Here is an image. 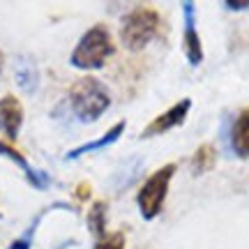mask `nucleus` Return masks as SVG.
I'll return each mask as SVG.
<instances>
[{"label":"nucleus","mask_w":249,"mask_h":249,"mask_svg":"<svg viewBox=\"0 0 249 249\" xmlns=\"http://www.w3.org/2000/svg\"><path fill=\"white\" fill-rule=\"evenodd\" d=\"M189 108H192V99L182 97L178 104H173L166 113H161V116H157L152 123H148V127L141 132V139H152V136H160V134L169 132L173 127H180V124L185 123Z\"/></svg>","instance_id":"nucleus-5"},{"label":"nucleus","mask_w":249,"mask_h":249,"mask_svg":"<svg viewBox=\"0 0 249 249\" xmlns=\"http://www.w3.org/2000/svg\"><path fill=\"white\" fill-rule=\"evenodd\" d=\"M173 173H176V164H166V166L155 171L150 178L145 180V185L141 187V192L136 196V203H139V210H141L143 219L150 222V219H155L161 213Z\"/></svg>","instance_id":"nucleus-4"},{"label":"nucleus","mask_w":249,"mask_h":249,"mask_svg":"<svg viewBox=\"0 0 249 249\" xmlns=\"http://www.w3.org/2000/svg\"><path fill=\"white\" fill-rule=\"evenodd\" d=\"M231 145L238 157H249V108H245L233 123Z\"/></svg>","instance_id":"nucleus-11"},{"label":"nucleus","mask_w":249,"mask_h":249,"mask_svg":"<svg viewBox=\"0 0 249 249\" xmlns=\"http://www.w3.org/2000/svg\"><path fill=\"white\" fill-rule=\"evenodd\" d=\"M104 214H107V203L104 201L92 203V208L88 213V226L97 238H104V233H107V217Z\"/></svg>","instance_id":"nucleus-13"},{"label":"nucleus","mask_w":249,"mask_h":249,"mask_svg":"<svg viewBox=\"0 0 249 249\" xmlns=\"http://www.w3.org/2000/svg\"><path fill=\"white\" fill-rule=\"evenodd\" d=\"M113 51H116V46H113L108 28L97 23L90 30H86V35L81 37L79 44L74 46L70 62L76 70H99L113 55Z\"/></svg>","instance_id":"nucleus-1"},{"label":"nucleus","mask_w":249,"mask_h":249,"mask_svg":"<svg viewBox=\"0 0 249 249\" xmlns=\"http://www.w3.org/2000/svg\"><path fill=\"white\" fill-rule=\"evenodd\" d=\"M157 28H160V12H155L152 7H136L123 18L120 39L124 49L141 51L155 39Z\"/></svg>","instance_id":"nucleus-3"},{"label":"nucleus","mask_w":249,"mask_h":249,"mask_svg":"<svg viewBox=\"0 0 249 249\" xmlns=\"http://www.w3.org/2000/svg\"><path fill=\"white\" fill-rule=\"evenodd\" d=\"M95 249H124V233H111L99 238V242L95 245Z\"/></svg>","instance_id":"nucleus-14"},{"label":"nucleus","mask_w":249,"mask_h":249,"mask_svg":"<svg viewBox=\"0 0 249 249\" xmlns=\"http://www.w3.org/2000/svg\"><path fill=\"white\" fill-rule=\"evenodd\" d=\"M182 17H185V35H182V46H185L187 60L192 67L203 62V46L196 33V17H194V2H182Z\"/></svg>","instance_id":"nucleus-6"},{"label":"nucleus","mask_w":249,"mask_h":249,"mask_svg":"<svg viewBox=\"0 0 249 249\" xmlns=\"http://www.w3.org/2000/svg\"><path fill=\"white\" fill-rule=\"evenodd\" d=\"M214 161H217L214 148L210 143H203V145L194 152V157H192V173H194V176H203V173H208L210 169H214Z\"/></svg>","instance_id":"nucleus-12"},{"label":"nucleus","mask_w":249,"mask_h":249,"mask_svg":"<svg viewBox=\"0 0 249 249\" xmlns=\"http://www.w3.org/2000/svg\"><path fill=\"white\" fill-rule=\"evenodd\" d=\"M70 107L81 123H95L111 107L108 90L92 76L79 79L70 90Z\"/></svg>","instance_id":"nucleus-2"},{"label":"nucleus","mask_w":249,"mask_h":249,"mask_svg":"<svg viewBox=\"0 0 249 249\" xmlns=\"http://www.w3.org/2000/svg\"><path fill=\"white\" fill-rule=\"evenodd\" d=\"M127 129V123H116L111 129H108L104 136H99V139H95V141L90 143H83V145H79V148H74V150H70L67 155H65V160H76V157H81V155H88V152H95V150H102V148H108L111 143H116L120 136H123V132Z\"/></svg>","instance_id":"nucleus-9"},{"label":"nucleus","mask_w":249,"mask_h":249,"mask_svg":"<svg viewBox=\"0 0 249 249\" xmlns=\"http://www.w3.org/2000/svg\"><path fill=\"white\" fill-rule=\"evenodd\" d=\"M224 7L231 12H249V0H226Z\"/></svg>","instance_id":"nucleus-15"},{"label":"nucleus","mask_w":249,"mask_h":249,"mask_svg":"<svg viewBox=\"0 0 249 249\" xmlns=\"http://www.w3.org/2000/svg\"><path fill=\"white\" fill-rule=\"evenodd\" d=\"M23 124V107L14 95H5L0 99V132L7 136L9 141H17L18 132Z\"/></svg>","instance_id":"nucleus-7"},{"label":"nucleus","mask_w":249,"mask_h":249,"mask_svg":"<svg viewBox=\"0 0 249 249\" xmlns=\"http://www.w3.org/2000/svg\"><path fill=\"white\" fill-rule=\"evenodd\" d=\"M0 155L2 157H7V160H12L14 164H17L18 169L26 173V180L30 182V185L35 187V189H46V187L51 185V176L49 173H44V171H37L33 169L30 164H28V160L21 155V152L12 145V143H5V141H0Z\"/></svg>","instance_id":"nucleus-8"},{"label":"nucleus","mask_w":249,"mask_h":249,"mask_svg":"<svg viewBox=\"0 0 249 249\" xmlns=\"http://www.w3.org/2000/svg\"><path fill=\"white\" fill-rule=\"evenodd\" d=\"M90 192H92V189H90L88 182H81V185L76 187V198H79V201H88Z\"/></svg>","instance_id":"nucleus-16"},{"label":"nucleus","mask_w":249,"mask_h":249,"mask_svg":"<svg viewBox=\"0 0 249 249\" xmlns=\"http://www.w3.org/2000/svg\"><path fill=\"white\" fill-rule=\"evenodd\" d=\"M14 76H17V83L21 90L26 92H35L37 86H39V70L37 65L28 55H18L17 62H14Z\"/></svg>","instance_id":"nucleus-10"}]
</instances>
